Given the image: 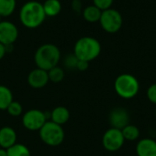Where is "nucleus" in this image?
I'll return each mask as SVG.
<instances>
[{"instance_id":"nucleus-1","label":"nucleus","mask_w":156,"mask_h":156,"mask_svg":"<svg viewBox=\"0 0 156 156\" xmlns=\"http://www.w3.org/2000/svg\"><path fill=\"white\" fill-rule=\"evenodd\" d=\"M46 17L43 5L35 0L26 2L19 10V21L27 28L33 29L40 27Z\"/></svg>"},{"instance_id":"nucleus-2","label":"nucleus","mask_w":156,"mask_h":156,"mask_svg":"<svg viewBox=\"0 0 156 156\" xmlns=\"http://www.w3.org/2000/svg\"><path fill=\"white\" fill-rule=\"evenodd\" d=\"M61 58L59 48L51 43H45L37 48L34 55V61L37 68L48 71L58 66Z\"/></svg>"},{"instance_id":"nucleus-3","label":"nucleus","mask_w":156,"mask_h":156,"mask_svg":"<svg viewBox=\"0 0 156 156\" xmlns=\"http://www.w3.org/2000/svg\"><path fill=\"white\" fill-rule=\"evenodd\" d=\"M101 51V45L98 39L85 36L79 38L73 48V54L79 60L90 62L97 58Z\"/></svg>"},{"instance_id":"nucleus-4","label":"nucleus","mask_w":156,"mask_h":156,"mask_svg":"<svg viewBox=\"0 0 156 156\" xmlns=\"http://www.w3.org/2000/svg\"><path fill=\"white\" fill-rule=\"evenodd\" d=\"M114 90L118 96L124 100L134 98L140 90V83L135 76L123 73L119 75L113 83Z\"/></svg>"},{"instance_id":"nucleus-5","label":"nucleus","mask_w":156,"mask_h":156,"mask_svg":"<svg viewBox=\"0 0 156 156\" xmlns=\"http://www.w3.org/2000/svg\"><path fill=\"white\" fill-rule=\"evenodd\" d=\"M38 132L41 141L48 146H58L65 139V132L62 126L51 121H47Z\"/></svg>"},{"instance_id":"nucleus-6","label":"nucleus","mask_w":156,"mask_h":156,"mask_svg":"<svg viewBox=\"0 0 156 156\" xmlns=\"http://www.w3.org/2000/svg\"><path fill=\"white\" fill-rule=\"evenodd\" d=\"M100 24L101 28L110 34L117 33L122 27L123 19L122 14L113 8H109L101 12L100 18Z\"/></svg>"},{"instance_id":"nucleus-7","label":"nucleus","mask_w":156,"mask_h":156,"mask_svg":"<svg viewBox=\"0 0 156 156\" xmlns=\"http://www.w3.org/2000/svg\"><path fill=\"white\" fill-rule=\"evenodd\" d=\"M125 143L122 130L111 127L102 136V146L108 152H117L121 150Z\"/></svg>"},{"instance_id":"nucleus-8","label":"nucleus","mask_w":156,"mask_h":156,"mask_svg":"<svg viewBox=\"0 0 156 156\" xmlns=\"http://www.w3.org/2000/svg\"><path fill=\"white\" fill-rule=\"evenodd\" d=\"M47 120L48 118L46 112L40 110L32 109L26 112L23 114L22 124L27 130L35 132V131H39L41 127L47 122Z\"/></svg>"},{"instance_id":"nucleus-9","label":"nucleus","mask_w":156,"mask_h":156,"mask_svg":"<svg viewBox=\"0 0 156 156\" xmlns=\"http://www.w3.org/2000/svg\"><path fill=\"white\" fill-rule=\"evenodd\" d=\"M18 35V28L14 23L6 20L0 22V43L5 46L13 45L16 41Z\"/></svg>"},{"instance_id":"nucleus-10","label":"nucleus","mask_w":156,"mask_h":156,"mask_svg":"<svg viewBox=\"0 0 156 156\" xmlns=\"http://www.w3.org/2000/svg\"><path fill=\"white\" fill-rule=\"evenodd\" d=\"M109 122L112 128L122 130L125 126L130 124V114L124 108H114L109 114Z\"/></svg>"},{"instance_id":"nucleus-11","label":"nucleus","mask_w":156,"mask_h":156,"mask_svg":"<svg viewBox=\"0 0 156 156\" xmlns=\"http://www.w3.org/2000/svg\"><path fill=\"white\" fill-rule=\"evenodd\" d=\"M48 71L36 68L29 72L27 75V83L33 89H41L44 88L48 83Z\"/></svg>"},{"instance_id":"nucleus-12","label":"nucleus","mask_w":156,"mask_h":156,"mask_svg":"<svg viewBox=\"0 0 156 156\" xmlns=\"http://www.w3.org/2000/svg\"><path fill=\"white\" fill-rule=\"evenodd\" d=\"M137 156H156V141L151 138H144L136 144Z\"/></svg>"},{"instance_id":"nucleus-13","label":"nucleus","mask_w":156,"mask_h":156,"mask_svg":"<svg viewBox=\"0 0 156 156\" xmlns=\"http://www.w3.org/2000/svg\"><path fill=\"white\" fill-rule=\"evenodd\" d=\"M17 135L10 126H4L0 129V148L8 149L16 144Z\"/></svg>"},{"instance_id":"nucleus-14","label":"nucleus","mask_w":156,"mask_h":156,"mask_svg":"<svg viewBox=\"0 0 156 156\" xmlns=\"http://www.w3.org/2000/svg\"><path fill=\"white\" fill-rule=\"evenodd\" d=\"M69 111L64 106H58L50 112V121L61 126L69 122Z\"/></svg>"},{"instance_id":"nucleus-15","label":"nucleus","mask_w":156,"mask_h":156,"mask_svg":"<svg viewBox=\"0 0 156 156\" xmlns=\"http://www.w3.org/2000/svg\"><path fill=\"white\" fill-rule=\"evenodd\" d=\"M101 12L102 11L97 6H95L94 5H90L86 6L82 10V16L89 23H97L100 21Z\"/></svg>"},{"instance_id":"nucleus-16","label":"nucleus","mask_w":156,"mask_h":156,"mask_svg":"<svg viewBox=\"0 0 156 156\" xmlns=\"http://www.w3.org/2000/svg\"><path fill=\"white\" fill-rule=\"evenodd\" d=\"M42 5L46 16H49V17H54L59 15L62 8L59 0H46Z\"/></svg>"},{"instance_id":"nucleus-17","label":"nucleus","mask_w":156,"mask_h":156,"mask_svg":"<svg viewBox=\"0 0 156 156\" xmlns=\"http://www.w3.org/2000/svg\"><path fill=\"white\" fill-rule=\"evenodd\" d=\"M13 101V93L11 90L6 86L0 85V110L5 111Z\"/></svg>"},{"instance_id":"nucleus-18","label":"nucleus","mask_w":156,"mask_h":156,"mask_svg":"<svg viewBox=\"0 0 156 156\" xmlns=\"http://www.w3.org/2000/svg\"><path fill=\"white\" fill-rule=\"evenodd\" d=\"M16 0H0V16L2 17L10 16L16 10Z\"/></svg>"},{"instance_id":"nucleus-19","label":"nucleus","mask_w":156,"mask_h":156,"mask_svg":"<svg viewBox=\"0 0 156 156\" xmlns=\"http://www.w3.org/2000/svg\"><path fill=\"white\" fill-rule=\"evenodd\" d=\"M122 135L125 139V141L129 142H134L138 140L140 137V130L137 126L133 124H128L122 130Z\"/></svg>"},{"instance_id":"nucleus-20","label":"nucleus","mask_w":156,"mask_h":156,"mask_svg":"<svg viewBox=\"0 0 156 156\" xmlns=\"http://www.w3.org/2000/svg\"><path fill=\"white\" fill-rule=\"evenodd\" d=\"M7 156H31V153L29 149L22 144H16L10 148L6 149Z\"/></svg>"},{"instance_id":"nucleus-21","label":"nucleus","mask_w":156,"mask_h":156,"mask_svg":"<svg viewBox=\"0 0 156 156\" xmlns=\"http://www.w3.org/2000/svg\"><path fill=\"white\" fill-rule=\"evenodd\" d=\"M48 80L53 83H59L63 80L65 77V71L62 68L56 66L48 71Z\"/></svg>"},{"instance_id":"nucleus-22","label":"nucleus","mask_w":156,"mask_h":156,"mask_svg":"<svg viewBox=\"0 0 156 156\" xmlns=\"http://www.w3.org/2000/svg\"><path fill=\"white\" fill-rule=\"evenodd\" d=\"M5 111L7 112V113L9 115H11L13 117H18L23 112V107L20 102H18L16 101H13L9 104V106L7 107V109Z\"/></svg>"},{"instance_id":"nucleus-23","label":"nucleus","mask_w":156,"mask_h":156,"mask_svg":"<svg viewBox=\"0 0 156 156\" xmlns=\"http://www.w3.org/2000/svg\"><path fill=\"white\" fill-rule=\"evenodd\" d=\"M79 59L77 58V57L74 54H69L68 55L65 59H64V65L66 68L72 69H76L77 68V64H78Z\"/></svg>"},{"instance_id":"nucleus-24","label":"nucleus","mask_w":156,"mask_h":156,"mask_svg":"<svg viewBox=\"0 0 156 156\" xmlns=\"http://www.w3.org/2000/svg\"><path fill=\"white\" fill-rule=\"evenodd\" d=\"M113 0H93V5L97 6L101 11L112 8Z\"/></svg>"},{"instance_id":"nucleus-25","label":"nucleus","mask_w":156,"mask_h":156,"mask_svg":"<svg viewBox=\"0 0 156 156\" xmlns=\"http://www.w3.org/2000/svg\"><path fill=\"white\" fill-rule=\"evenodd\" d=\"M146 97L150 102L156 105V83L152 84L146 90Z\"/></svg>"},{"instance_id":"nucleus-26","label":"nucleus","mask_w":156,"mask_h":156,"mask_svg":"<svg viewBox=\"0 0 156 156\" xmlns=\"http://www.w3.org/2000/svg\"><path fill=\"white\" fill-rule=\"evenodd\" d=\"M71 7L72 9L77 12V13H80L82 9V4H81V1L80 0H72L71 2Z\"/></svg>"},{"instance_id":"nucleus-27","label":"nucleus","mask_w":156,"mask_h":156,"mask_svg":"<svg viewBox=\"0 0 156 156\" xmlns=\"http://www.w3.org/2000/svg\"><path fill=\"white\" fill-rule=\"evenodd\" d=\"M89 63L88 61H84V60H79L78 61V64H77V69L80 70V71H85L88 69L89 68Z\"/></svg>"},{"instance_id":"nucleus-28","label":"nucleus","mask_w":156,"mask_h":156,"mask_svg":"<svg viewBox=\"0 0 156 156\" xmlns=\"http://www.w3.org/2000/svg\"><path fill=\"white\" fill-rule=\"evenodd\" d=\"M6 54V48L5 46L3 45L2 43H0V60L5 57V55Z\"/></svg>"},{"instance_id":"nucleus-29","label":"nucleus","mask_w":156,"mask_h":156,"mask_svg":"<svg viewBox=\"0 0 156 156\" xmlns=\"http://www.w3.org/2000/svg\"><path fill=\"white\" fill-rule=\"evenodd\" d=\"M0 156H7V151H6V149L0 148Z\"/></svg>"},{"instance_id":"nucleus-30","label":"nucleus","mask_w":156,"mask_h":156,"mask_svg":"<svg viewBox=\"0 0 156 156\" xmlns=\"http://www.w3.org/2000/svg\"><path fill=\"white\" fill-rule=\"evenodd\" d=\"M1 21H2V16H0V22H1Z\"/></svg>"},{"instance_id":"nucleus-31","label":"nucleus","mask_w":156,"mask_h":156,"mask_svg":"<svg viewBox=\"0 0 156 156\" xmlns=\"http://www.w3.org/2000/svg\"><path fill=\"white\" fill-rule=\"evenodd\" d=\"M155 114H156V113H155Z\"/></svg>"}]
</instances>
